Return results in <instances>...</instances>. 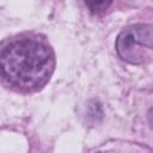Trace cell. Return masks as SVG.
Returning a JSON list of instances; mask_svg holds the SVG:
<instances>
[{
	"instance_id": "obj_1",
	"label": "cell",
	"mask_w": 153,
	"mask_h": 153,
	"mask_svg": "<svg viewBox=\"0 0 153 153\" xmlns=\"http://www.w3.org/2000/svg\"><path fill=\"white\" fill-rule=\"evenodd\" d=\"M55 66L51 48L37 38H18L1 51L4 76L22 90H36L50 78Z\"/></svg>"
},
{
	"instance_id": "obj_2",
	"label": "cell",
	"mask_w": 153,
	"mask_h": 153,
	"mask_svg": "<svg viewBox=\"0 0 153 153\" xmlns=\"http://www.w3.org/2000/svg\"><path fill=\"white\" fill-rule=\"evenodd\" d=\"M116 51L121 59L141 65L153 55V26L135 24L123 29L116 39Z\"/></svg>"
},
{
	"instance_id": "obj_3",
	"label": "cell",
	"mask_w": 153,
	"mask_h": 153,
	"mask_svg": "<svg viewBox=\"0 0 153 153\" xmlns=\"http://www.w3.org/2000/svg\"><path fill=\"white\" fill-rule=\"evenodd\" d=\"M86 5L90 7V10L92 12H99V11H104L106 10L111 2L110 1H92V2H86Z\"/></svg>"
}]
</instances>
